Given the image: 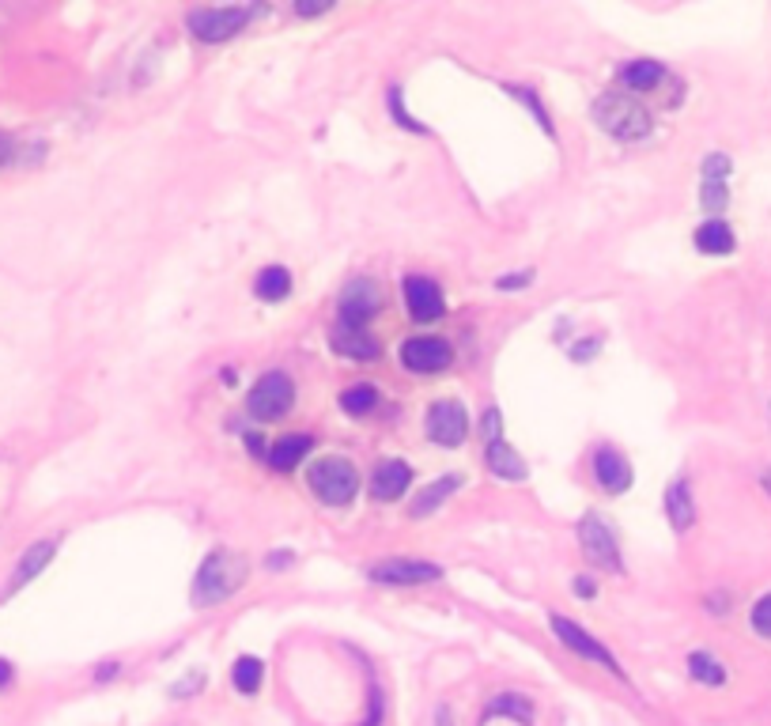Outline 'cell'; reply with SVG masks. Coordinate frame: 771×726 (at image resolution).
I'll return each mask as SVG.
<instances>
[{
  "label": "cell",
  "instance_id": "1",
  "mask_svg": "<svg viewBox=\"0 0 771 726\" xmlns=\"http://www.w3.org/2000/svg\"><path fill=\"white\" fill-rule=\"evenodd\" d=\"M242 579H246V556L231 553V549H212L193 579V605L223 602L227 594L242 587Z\"/></svg>",
  "mask_w": 771,
  "mask_h": 726
},
{
  "label": "cell",
  "instance_id": "2",
  "mask_svg": "<svg viewBox=\"0 0 771 726\" xmlns=\"http://www.w3.org/2000/svg\"><path fill=\"white\" fill-rule=\"evenodd\" d=\"M590 114L617 140H639L651 133V110L632 95H620V91H605L598 103L590 106Z\"/></svg>",
  "mask_w": 771,
  "mask_h": 726
},
{
  "label": "cell",
  "instance_id": "3",
  "mask_svg": "<svg viewBox=\"0 0 771 726\" xmlns=\"http://www.w3.org/2000/svg\"><path fill=\"white\" fill-rule=\"evenodd\" d=\"M307 484L314 488V496L322 503L344 507V503L356 500V492H360V473H356V466H352L348 458L329 454V458H318V462L307 469Z\"/></svg>",
  "mask_w": 771,
  "mask_h": 726
},
{
  "label": "cell",
  "instance_id": "4",
  "mask_svg": "<svg viewBox=\"0 0 771 726\" xmlns=\"http://www.w3.org/2000/svg\"><path fill=\"white\" fill-rule=\"evenodd\" d=\"M246 405H250V416H257V420H280V416L295 405L292 379H288L284 371H269V375H261V379L254 382V390H250Z\"/></svg>",
  "mask_w": 771,
  "mask_h": 726
},
{
  "label": "cell",
  "instance_id": "5",
  "mask_svg": "<svg viewBox=\"0 0 771 726\" xmlns=\"http://www.w3.org/2000/svg\"><path fill=\"white\" fill-rule=\"evenodd\" d=\"M246 19H250L246 8H197L186 16V23L201 42H227L246 27Z\"/></svg>",
  "mask_w": 771,
  "mask_h": 726
},
{
  "label": "cell",
  "instance_id": "6",
  "mask_svg": "<svg viewBox=\"0 0 771 726\" xmlns=\"http://www.w3.org/2000/svg\"><path fill=\"white\" fill-rule=\"evenodd\" d=\"M428 435L439 447H462L469 435V413L462 401H435L428 409Z\"/></svg>",
  "mask_w": 771,
  "mask_h": 726
},
{
  "label": "cell",
  "instance_id": "7",
  "mask_svg": "<svg viewBox=\"0 0 771 726\" xmlns=\"http://www.w3.org/2000/svg\"><path fill=\"white\" fill-rule=\"evenodd\" d=\"M579 541H583V553L590 564H598L605 571H620V549L613 530L598 519V515H586L579 522Z\"/></svg>",
  "mask_w": 771,
  "mask_h": 726
},
{
  "label": "cell",
  "instance_id": "8",
  "mask_svg": "<svg viewBox=\"0 0 771 726\" xmlns=\"http://www.w3.org/2000/svg\"><path fill=\"white\" fill-rule=\"evenodd\" d=\"M454 360V352L446 345L443 337H412L401 345V363L409 367V371H420V375H439L446 371Z\"/></svg>",
  "mask_w": 771,
  "mask_h": 726
},
{
  "label": "cell",
  "instance_id": "9",
  "mask_svg": "<svg viewBox=\"0 0 771 726\" xmlns=\"http://www.w3.org/2000/svg\"><path fill=\"white\" fill-rule=\"evenodd\" d=\"M552 632L560 636V643H564L567 651H575V655H583L586 662H601V666H605L609 674L624 677V670H620V666H617V658L609 655V651H605V647H601V643L594 640L590 632H583V628H579V624H575V621H567V617H552Z\"/></svg>",
  "mask_w": 771,
  "mask_h": 726
},
{
  "label": "cell",
  "instance_id": "10",
  "mask_svg": "<svg viewBox=\"0 0 771 726\" xmlns=\"http://www.w3.org/2000/svg\"><path fill=\"white\" fill-rule=\"evenodd\" d=\"M378 307H382V292H378V284L375 280H367V277H356L341 295V322L344 326H360L363 329V322H371V318L378 314Z\"/></svg>",
  "mask_w": 771,
  "mask_h": 726
},
{
  "label": "cell",
  "instance_id": "11",
  "mask_svg": "<svg viewBox=\"0 0 771 726\" xmlns=\"http://www.w3.org/2000/svg\"><path fill=\"white\" fill-rule=\"evenodd\" d=\"M371 579L375 583H390V587H416V583L443 579V568L428 564V560H382V564L371 568Z\"/></svg>",
  "mask_w": 771,
  "mask_h": 726
},
{
  "label": "cell",
  "instance_id": "12",
  "mask_svg": "<svg viewBox=\"0 0 771 726\" xmlns=\"http://www.w3.org/2000/svg\"><path fill=\"white\" fill-rule=\"evenodd\" d=\"M405 307L416 322H435V318H443V292H439V284L428 277H405Z\"/></svg>",
  "mask_w": 771,
  "mask_h": 726
},
{
  "label": "cell",
  "instance_id": "13",
  "mask_svg": "<svg viewBox=\"0 0 771 726\" xmlns=\"http://www.w3.org/2000/svg\"><path fill=\"white\" fill-rule=\"evenodd\" d=\"M409 484H412V469L405 466V462H397V458H386V462L375 469V477H371V496L386 503L401 500Z\"/></svg>",
  "mask_w": 771,
  "mask_h": 726
},
{
  "label": "cell",
  "instance_id": "14",
  "mask_svg": "<svg viewBox=\"0 0 771 726\" xmlns=\"http://www.w3.org/2000/svg\"><path fill=\"white\" fill-rule=\"evenodd\" d=\"M594 473H598L601 488L609 496H620V492L632 488V466H628V458H620L617 450H598L594 454Z\"/></svg>",
  "mask_w": 771,
  "mask_h": 726
},
{
  "label": "cell",
  "instance_id": "15",
  "mask_svg": "<svg viewBox=\"0 0 771 726\" xmlns=\"http://www.w3.org/2000/svg\"><path fill=\"white\" fill-rule=\"evenodd\" d=\"M53 556H57V541H35V545L23 553V560L16 564L4 594H16V590H23L31 579H38V571H46V564H50Z\"/></svg>",
  "mask_w": 771,
  "mask_h": 726
},
{
  "label": "cell",
  "instance_id": "16",
  "mask_svg": "<svg viewBox=\"0 0 771 726\" xmlns=\"http://www.w3.org/2000/svg\"><path fill=\"white\" fill-rule=\"evenodd\" d=\"M484 458H488V469L496 473L499 481H526V473H530L507 439H492L488 450H484Z\"/></svg>",
  "mask_w": 771,
  "mask_h": 726
},
{
  "label": "cell",
  "instance_id": "17",
  "mask_svg": "<svg viewBox=\"0 0 771 726\" xmlns=\"http://www.w3.org/2000/svg\"><path fill=\"white\" fill-rule=\"evenodd\" d=\"M333 348L348 356V360H375L378 356V341L360 326H337L333 329Z\"/></svg>",
  "mask_w": 771,
  "mask_h": 726
},
{
  "label": "cell",
  "instance_id": "18",
  "mask_svg": "<svg viewBox=\"0 0 771 726\" xmlns=\"http://www.w3.org/2000/svg\"><path fill=\"white\" fill-rule=\"evenodd\" d=\"M310 447H314L310 435H284L280 443L269 447V466L280 469V473H292V469L310 454Z\"/></svg>",
  "mask_w": 771,
  "mask_h": 726
},
{
  "label": "cell",
  "instance_id": "19",
  "mask_svg": "<svg viewBox=\"0 0 771 726\" xmlns=\"http://www.w3.org/2000/svg\"><path fill=\"white\" fill-rule=\"evenodd\" d=\"M666 515L673 522V530H688L696 522V507H692V492L688 481H673L666 492Z\"/></svg>",
  "mask_w": 771,
  "mask_h": 726
},
{
  "label": "cell",
  "instance_id": "20",
  "mask_svg": "<svg viewBox=\"0 0 771 726\" xmlns=\"http://www.w3.org/2000/svg\"><path fill=\"white\" fill-rule=\"evenodd\" d=\"M462 484V477H439V481H431L416 500H412V507H409V515L412 519H428L431 511L439 507V503L446 500V496H454V488Z\"/></svg>",
  "mask_w": 771,
  "mask_h": 726
},
{
  "label": "cell",
  "instance_id": "21",
  "mask_svg": "<svg viewBox=\"0 0 771 726\" xmlns=\"http://www.w3.org/2000/svg\"><path fill=\"white\" fill-rule=\"evenodd\" d=\"M696 246L703 254H730L734 250V231L726 220H707L696 227Z\"/></svg>",
  "mask_w": 771,
  "mask_h": 726
},
{
  "label": "cell",
  "instance_id": "22",
  "mask_svg": "<svg viewBox=\"0 0 771 726\" xmlns=\"http://www.w3.org/2000/svg\"><path fill=\"white\" fill-rule=\"evenodd\" d=\"M261 681H265V662H261V658L254 655L235 658V666H231V685H235V689L254 696V692L261 689Z\"/></svg>",
  "mask_w": 771,
  "mask_h": 726
},
{
  "label": "cell",
  "instance_id": "23",
  "mask_svg": "<svg viewBox=\"0 0 771 726\" xmlns=\"http://www.w3.org/2000/svg\"><path fill=\"white\" fill-rule=\"evenodd\" d=\"M662 76H666V69H662L658 61H628V65L620 69V80L632 87V91H651V87H658Z\"/></svg>",
  "mask_w": 771,
  "mask_h": 726
},
{
  "label": "cell",
  "instance_id": "24",
  "mask_svg": "<svg viewBox=\"0 0 771 726\" xmlns=\"http://www.w3.org/2000/svg\"><path fill=\"white\" fill-rule=\"evenodd\" d=\"M254 292L261 295V299L276 303V299H284V295L292 292V273H288V269H280V265H269V269H261V273H257Z\"/></svg>",
  "mask_w": 771,
  "mask_h": 726
},
{
  "label": "cell",
  "instance_id": "25",
  "mask_svg": "<svg viewBox=\"0 0 771 726\" xmlns=\"http://www.w3.org/2000/svg\"><path fill=\"white\" fill-rule=\"evenodd\" d=\"M378 405V390L371 386V382H356V386H348L341 394V409L348 416H363V413H371Z\"/></svg>",
  "mask_w": 771,
  "mask_h": 726
},
{
  "label": "cell",
  "instance_id": "26",
  "mask_svg": "<svg viewBox=\"0 0 771 726\" xmlns=\"http://www.w3.org/2000/svg\"><path fill=\"white\" fill-rule=\"evenodd\" d=\"M688 674L703 681V685H722L726 681V666L719 658L707 655V651H696V655H688Z\"/></svg>",
  "mask_w": 771,
  "mask_h": 726
},
{
  "label": "cell",
  "instance_id": "27",
  "mask_svg": "<svg viewBox=\"0 0 771 726\" xmlns=\"http://www.w3.org/2000/svg\"><path fill=\"white\" fill-rule=\"evenodd\" d=\"M492 715H514L518 723H530V700L526 696H514V692H507V696H496L492 704H488V711H484V719H492Z\"/></svg>",
  "mask_w": 771,
  "mask_h": 726
},
{
  "label": "cell",
  "instance_id": "28",
  "mask_svg": "<svg viewBox=\"0 0 771 726\" xmlns=\"http://www.w3.org/2000/svg\"><path fill=\"white\" fill-rule=\"evenodd\" d=\"M700 197H703V208H707V212L719 220V212L726 208V197H730V193H726V182H711V178H703V193H700Z\"/></svg>",
  "mask_w": 771,
  "mask_h": 726
},
{
  "label": "cell",
  "instance_id": "29",
  "mask_svg": "<svg viewBox=\"0 0 771 726\" xmlns=\"http://www.w3.org/2000/svg\"><path fill=\"white\" fill-rule=\"evenodd\" d=\"M753 628L764 640H771V594H764V598L753 605Z\"/></svg>",
  "mask_w": 771,
  "mask_h": 726
},
{
  "label": "cell",
  "instance_id": "30",
  "mask_svg": "<svg viewBox=\"0 0 771 726\" xmlns=\"http://www.w3.org/2000/svg\"><path fill=\"white\" fill-rule=\"evenodd\" d=\"M726 174H730V159L722 156V152H711V156L703 159V178H711V182H726Z\"/></svg>",
  "mask_w": 771,
  "mask_h": 726
},
{
  "label": "cell",
  "instance_id": "31",
  "mask_svg": "<svg viewBox=\"0 0 771 726\" xmlns=\"http://www.w3.org/2000/svg\"><path fill=\"white\" fill-rule=\"evenodd\" d=\"M390 110H394V118L401 121L405 129H412V133H424V125H420V121H416V118H409V114H405V106H401V91H390Z\"/></svg>",
  "mask_w": 771,
  "mask_h": 726
},
{
  "label": "cell",
  "instance_id": "32",
  "mask_svg": "<svg viewBox=\"0 0 771 726\" xmlns=\"http://www.w3.org/2000/svg\"><path fill=\"white\" fill-rule=\"evenodd\" d=\"M201 685H205V674H189L186 681H182V685H174L171 696H189V692H197Z\"/></svg>",
  "mask_w": 771,
  "mask_h": 726
},
{
  "label": "cell",
  "instance_id": "33",
  "mask_svg": "<svg viewBox=\"0 0 771 726\" xmlns=\"http://www.w3.org/2000/svg\"><path fill=\"white\" fill-rule=\"evenodd\" d=\"M295 12L299 16H318V12H329V0H299Z\"/></svg>",
  "mask_w": 771,
  "mask_h": 726
},
{
  "label": "cell",
  "instance_id": "34",
  "mask_svg": "<svg viewBox=\"0 0 771 726\" xmlns=\"http://www.w3.org/2000/svg\"><path fill=\"white\" fill-rule=\"evenodd\" d=\"M530 277H533V273H511V277H499L496 284L503 288V292H507V288H526V284H530Z\"/></svg>",
  "mask_w": 771,
  "mask_h": 726
},
{
  "label": "cell",
  "instance_id": "35",
  "mask_svg": "<svg viewBox=\"0 0 771 726\" xmlns=\"http://www.w3.org/2000/svg\"><path fill=\"white\" fill-rule=\"evenodd\" d=\"M12 156H16V140L8 137V133H0V167L12 163Z\"/></svg>",
  "mask_w": 771,
  "mask_h": 726
},
{
  "label": "cell",
  "instance_id": "36",
  "mask_svg": "<svg viewBox=\"0 0 771 726\" xmlns=\"http://www.w3.org/2000/svg\"><path fill=\"white\" fill-rule=\"evenodd\" d=\"M484 435H488V443L499 439V413L496 409H488V413H484Z\"/></svg>",
  "mask_w": 771,
  "mask_h": 726
},
{
  "label": "cell",
  "instance_id": "37",
  "mask_svg": "<svg viewBox=\"0 0 771 726\" xmlns=\"http://www.w3.org/2000/svg\"><path fill=\"white\" fill-rule=\"evenodd\" d=\"M575 594H579V598H594V594H598L594 579H590V575H579V579H575Z\"/></svg>",
  "mask_w": 771,
  "mask_h": 726
},
{
  "label": "cell",
  "instance_id": "38",
  "mask_svg": "<svg viewBox=\"0 0 771 726\" xmlns=\"http://www.w3.org/2000/svg\"><path fill=\"white\" fill-rule=\"evenodd\" d=\"M594 348H601L598 337H594V341H586V345H579V348H575V352H571V356H575V360H586V356H590Z\"/></svg>",
  "mask_w": 771,
  "mask_h": 726
},
{
  "label": "cell",
  "instance_id": "39",
  "mask_svg": "<svg viewBox=\"0 0 771 726\" xmlns=\"http://www.w3.org/2000/svg\"><path fill=\"white\" fill-rule=\"evenodd\" d=\"M8 685H12V662L0 658V689H8Z\"/></svg>",
  "mask_w": 771,
  "mask_h": 726
},
{
  "label": "cell",
  "instance_id": "40",
  "mask_svg": "<svg viewBox=\"0 0 771 726\" xmlns=\"http://www.w3.org/2000/svg\"><path fill=\"white\" fill-rule=\"evenodd\" d=\"M246 443H250V450H254L257 458H265V447H261V435H246Z\"/></svg>",
  "mask_w": 771,
  "mask_h": 726
},
{
  "label": "cell",
  "instance_id": "41",
  "mask_svg": "<svg viewBox=\"0 0 771 726\" xmlns=\"http://www.w3.org/2000/svg\"><path fill=\"white\" fill-rule=\"evenodd\" d=\"M435 726H454V719H450V711H446V708L435 711Z\"/></svg>",
  "mask_w": 771,
  "mask_h": 726
},
{
  "label": "cell",
  "instance_id": "42",
  "mask_svg": "<svg viewBox=\"0 0 771 726\" xmlns=\"http://www.w3.org/2000/svg\"><path fill=\"white\" fill-rule=\"evenodd\" d=\"M764 488H768V496H771V469L764 473Z\"/></svg>",
  "mask_w": 771,
  "mask_h": 726
}]
</instances>
